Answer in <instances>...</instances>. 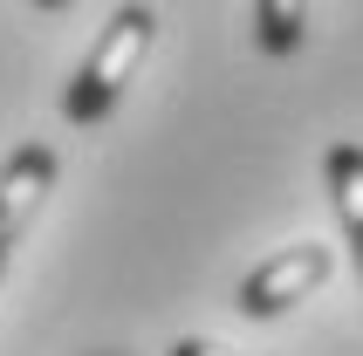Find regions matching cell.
<instances>
[{"mask_svg":"<svg viewBox=\"0 0 363 356\" xmlns=\"http://www.w3.org/2000/svg\"><path fill=\"white\" fill-rule=\"evenodd\" d=\"M35 7H48V14H62V7H69V0H35Z\"/></svg>","mask_w":363,"mask_h":356,"instance_id":"obj_7","label":"cell"},{"mask_svg":"<svg viewBox=\"0 0 363 356\" xmlns=\"http://www.w3.org/2000/svg\"><path fill=\"white\" fill-rule=\"evenodd\" d=\"M308 28V0H254V35L267 55H295Z\"/></svg>","mask_w":363,"mask_h":356,"instance_id":"obj_5","label":"cell"},{"mask_svg":"<svg viewBox=\"0 0 363 356\" xmlns=\"http://www.w3.org/2000/svg\"><path fill=\"white\" fill-rule=\"evenodd\" d=\"M164 356H226V350H213V343H172Z\"/></svg>","mask_w":363,"mask_h":356,"instance_id":"obj_6","label":"cell"},{"mask_svg":"<svg viewBox=\"0 0 363 356\" xmlns=\"http://www.w3.org/2000/svg\"><path fill=\"white\" fill-rule=\"evenodd\" d=\"M151 35H158V14L151 7H117V14L103 21V41L89 48V62L62 89V117L76 123V130H89V123H103L117 110L123 82L138 76V62L151 55Z\"/></svg>","mask_w":363,"mask_h":356,"instance_id":"obj_1","label":"cell"},{"mask_svg":"<svg viewBox=\"0 0 363 356\" xmlns=\"http://www.w3.org/2000/svg\"><path fill=\"white\" fill-rule=\"evenodd\" d=\"M323 178H329V199H336V213H343V240H350L357 274H363V144H329Z\"/></svg>","mask_w":363,"mask_h":356,"instance_id":"obj_4","label":"cell"},{"mask_svg":"<svg viewBox=\"0 0 363 356\" xmlns=\"http://www.w3.org/2000/svg\"><path fill=\"white\" fill-rule=\"evenodd\" d=\"M55 144H21L14 158L0 165V274H7V260H14L21 233H28V219L41 213V199L55 192Z\"/></svg>","mask_w":363,"mask_h":356,"instance_id":"obj_3","label":"cell"},{"mask_svg":"<svg viewBox=\"0 0 363 356\" xmlns=\"http://www.w3.org/2000/svg\"><path fill=\"white\" fill-rule=\"evenodd\" d=\"M329 274H336V254H329L323 240L281 247V254H267L261 267L240 281L233 308H240V316H254V322H267V316H281V308H295V301H308Z\"/></svg>","mask_w":363,"mask_h":356,"instance_id":"obj_2","label":"cell"}]
</instances>
